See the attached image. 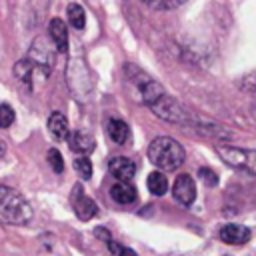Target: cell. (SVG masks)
I'll return each mask as SVG.
<instances>
[{
    "label": "cell",
    "instance_id": "10",
    "mask_svg": "<svg viewBox=\"0 0 256 256\" xmlns=\"http://www.w3.org/2000/svg\"><path fill=\"white\" fill-rule=\"evenodd\" d=\"M68 144H70V150L76 152V154H80V156H86V154H90V152L94 150V138L88 136V134L82 132V130L72 132V134L68 136Z\"/></svg>",
    "mask_w": 256,
    "mask_h": 256
},
{
    "label": "cell",
    "instance_id": "6",
    "mask_svg": "<svg viewBox=\"0 0 256 256\" xmlns=\"http://www.w3.org/2000/svg\"><path fill=\"white\" fill-rule=\"evenodd\" d=\"M72 206H74L76 216H78L80 220H84V222L92 220V218L96 216V212H98L96 202H94L92 198H88L80 186H74V192H72Z\"/></svg>",
    "mask_w": 256,
    "mask_h": 256
},
{
    "label": "cell",
    "instance_id": "23",
    "mask_svg": "<svg viewBox=\"0 0 256 256\" xmlns=\"http://www.w3.org/2000/svg\"><path fill=\"white\" fill-rule=\"evenodd\" d=\"M246 88L256 90V72H254V74H250V76L246 78Z\"/></svg>",
    "mask_w": 256,
    "mask_h": 256
},
{
    "label": "cell",
    "instance_id": "1",
    "mask_svg": "<svg viewBox=\"0 0 256 256\" xmlns=\"http://www.w3.org/2000/svg\"><path fill=\"white\" fill-rule=\"evenodd\" d=\"M184 148L170 136H158L148 146V160L160 170H176L184 162Z\"/></svg>",
    "mask_w": 256,
    "mask_h": 256
},
{
    "label": "cell",
    "instance_id": "2",
    "mask_svg": "<svg viewBox=\"0 0 256 256\" xmlns=\"http://www.w3.org/2000/svg\"><path fill=\"white\" fill-rule=\"evenodd\" d=\"M32 220V208L16 190L0 184V222L24 226Z\"/></svg>",
    "mask_w": 256,
    "mask_h": 256
},
{
    "label": "cell",
    "instance_id": "18",
    "mask_svg": "<svg viewBox=\"0 0 256 256\" xmlns=\"http://www.w3.org/2000/svg\"><path fill=\"white\" fill-rule=\"evenodd\" d=\"M14 74L22 80V82H30V76H32V64L28 60H20L16 66H14Z\"/></svg>",
    "mask_w": 256,
    "mask_h": 256
},
{
    "label": "cell",
    "instance_id": "5",
    "mask_svg": "<svg viewBox=\"0 0 256 256\" xmlns=\"http://www.w3.org/2000/svg\"><path fill=\"white\" fill-rule=\"evenodd\" d=\"M150 110H152L158 118L168 120V122L184 124V122L188 120L186 110H184V108H182L174 98H170L168 94H164V96H162V98H158L154 104H150Z\"/></svg>",
    "mask_w": 256,
    "mask_h": 256
},
{
    "label": "cell",
    "instance_id": "20",
    "mask_svg": "<svg viewBox=\"0 0 256 256\" xmlns=\"http://www.w3.org/2000/svg\"><path fill=\"white\" fill-rule=\"evenodd\" d=\"M14 122V110L8 104H0V128H10Z\"/></svg>",
    "mask_w": 256,
    "mask_h": 256
},
{
    "label": "cell",
    "instance_id": "13",
    "mask_svg": "<svg viewBox=\"0 0 256 256\" xmlns=\"http://www.w3.org/2000/svg\"><path fill=\"white\" fill-rule=\"evenodd\" d=\"M110 196L118 204H132L136 200V188L130 182H118L110 188Z\"/></svg>",
    "mask_w": 256,
    "mask_h": 256
},
{
    "label": "cell",
    "instance_id": "17",
    "mask_svg": "<svg viewBox=\"0 0 256 256\" xmlns=\"http://www.w3.org/2000/svg\"><path fill=\"white\" fill-rule=\"evenodd\" d=\"M74 170L80 174L82 180H90V176H92V162L86 156H78L74 160Z\"/></svg>",
    "mask_w": 256,
    "mask_h": 256
},
{
    "label": "cell",
    "instance_id": "21",
    "mask_svg": "<svg viewBox=\"0 0 256 256\" xmlns=\"http://www.w3.org/2000/svg\"><path fill=\"white\" fill-rule=\"evenodd\" d=\"M198 176H200L202 182L208 184V186H216V184H218V176H216L214 170H210V168H200V170H198Z\"/></svg>",
    "mask_w": 256,
    "mask_h": 256
},
{
    "label": "cell",
    "instance_id": "22",
    "mask_svg": "<svg viewBox=\"0 0 256 256\" xmlns=\"http://www.w3.org/2000/svg\"><path fill=\"white\" fill-rule=\"evenodd\" d=\"M180 2H148V6L156 8V10H168V8H176Z\"/></svg>",
    "mask_w": 256,
    "mask_h": 256
},
{
    "label": "cell",
    "instance_id": "11",
    "mask_svg": "<svg viewBox=\"0 0 256 256\" xmlns=\"http://www.w3.org/2000/svg\"><path fill=\"white\" fill-rule=\"evenodd\" d=\"M50 38L54 40V46L58 52L68 50V28H66L64 20H60V18L50 20Z\"/></svg>",
    "mask_w": 256,
    "mask_h": 256
},
{
    "label": "cell",
    "instance_id": "15",
    "mask_svg": "<svg viewBox=\"0 0 256 256\" xmlns=\"http://www.w3.org/2000/svg\"><path fill=\"white\" fill-rule=\"evenodd\" d=\"M148 190L154 196H164L168 190V180L162 172H150L148 174Z\"/></svg>",
    "mask_w": 256,
    "mask_h": 256
},
{
    "label": "cell",
    "instance_id": "24",
    "mask_svg": "<svg viewBox=\"0 0 256 256\" xmlns=\"http://www.w3.org/2000/svg\"><path fill=\"white\" fill-rule=\"evenodd\" d=\"M118 256H138L132 248H120V252H118Z\"/></svg>",
    "mask_w": 256,
    "mask_h": 256
},
{
    "label": "cell",
    "instance_id": "16",
    "mask_svg": "<svg viewBox=\"0 0 256 256\" xmlns=\"http://www.w3.org/2000/svg\"><path fill=\"white\" fill-rule=\"evenodd\" d=\"M68 20H70V24L76 28V30H82L84 26H86V12H84V8L80 6V4H76V2H72V4H68Z\"/></svg>",
    "mask_w": 256,
    "mask_h": 256
},
{
    "label": "cell",
    "instance_id": "7",
    "mask_svg": "<svg viewBox=\"0 0 256 256\" xmlns=\"http://www.w3.org/2000/svg\"><path fill=\"white\" fill-rule=\"evenodd\" d=\"M172 194L174 198L184 204V206H190L196 198V184L192 180L190 174H180L176 180H174V186H172Z\"/></svg>",
    "mask_w": 256,
    "mask_h": 256
},
{
    "label": "cell",
    "instance_id": "9",
    "mask_svg": "<svg viewBox=\"0 0 256 256\" xmlns=\"http://www.w3.org/2000/svg\"><path fill=\"white\" fill-rule=\"evenodd\" d=\"M248 238H250V230L242 224H224L220 228V240L226 244L238 246V244L248 242Z\"/></svg>",
    "mask_w": 256,
    "mask_h": 256
},
{
    "label": "cell",
    "instance_id": "3",
    "mask_svg": "<svg viewBox=\"0 0 256 256\" xmlns=\"http://www.w3.org/2000/svg\"><path fill=\"white\" fill-rule=\"evenodd\" d=\"M216 152L226 164L256 176V150H246L226 144V146H216Z\"/></svg>",
    "mask_w": 256,
    "mask_h": 256
},
{
    "label": "cell",
    "instance_id": "12",
    "mask_svg": "<svg viewBox=\"0 0 256 256\" xmlns=\"http://www.w3.org/2000/svg\"><path fill=\"white\" fill-rule=\"evenodd\" d=\"M48 130L56 140H68L70 130H68V120L62 112H52L48 118Z\"/></svg>",
    "mask_w": 256,
    "mask_h": 256
},
{
    "label": "cell",
    "instance_id": "4",
    "mask_svg": "<svg viewBox=\"0 0 256 256\" xmlns=\"http://www.w3.org/2000/svg\"><path fill=\"white\" fill-rule=\"evenodd\" d=\"M28 62L34 66H38L44 74H50L52 72V66H54V50L52 46L48 44L46 38H36L30 46V54H28Z\"/></svg>",
    "mask_w": 256,
    "mask_h": 256
},
{
    "label": "cell",
    "instance_id": "25",
    "mask_svg": "<svg viewBox=\"0 0 256 256\" xmlns=\"http://www.w3.org/2000/svg\"><path fill=\"white\" fill-rule=\"evenodd\" d=\"M4 154H6V144H4L2 140H0V158H2Z\"/></svg>",
    "mask_w": 256,
    "mask_h": 256
},
{
    "label": "cell",
    "instance_id": "19",
    "mask_svg": "<svg viewBox=\"0 0 256 256\" xmlns=\"http://www.w3.org/2000/svg\"><path fill=\"white\" fill-rule=\"evenodd\" d=\"M48 164L52 166V170H54L56 174H62V172H64V160H62V154H60L56 148L48 150Z\"/></svg>",
    "mask_w": 256,
    "mask_h": 256
},
{
    "label": "cell",
    "instance_id": "8",
    "mask_svg": "<svg viewBox=\"0 0 256 256\" xmlns=\"http://www.w3.org/2000/svg\"><path fill=\"white\" fill-rule=\"evenodd\" d=\"M108 170L118 182H130L136 174V164L126 156H116L108 162Z\"/></svg>",
    "mask_w": 256,
    "mask_h": 256
},
{
    "label": "cell",
    "instance_id": "14",
    "mask_svg": "<svg viewBox=\"0 0 256 256\" xmlns=\"http://www.w3.org/2000/svg\"><path fill=\"white\" fill-rule=\"evenodd\" d=\"M108 136L112 138V142L116 144H126L130 138V128L126 122L122 120H110L108 122Z\"/></svg>",
    "mask_w": 256,
    "mask_h": 256
}]
</instances>
